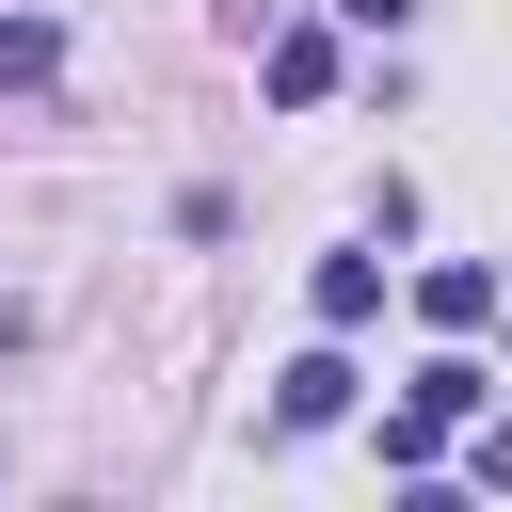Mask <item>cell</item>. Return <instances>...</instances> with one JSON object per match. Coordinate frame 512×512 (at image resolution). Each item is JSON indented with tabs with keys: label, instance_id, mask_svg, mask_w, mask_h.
<instances>
[{
	"label": "cell",
	"instance_id": "8",
	"mask_svg": "<svg viewBox=\"0 0 512 512\" xmlns=\"http://www.w3.org/2000/svg\"><path fill=\"white\" fill-rule=\"evenodd\" d=\"M0 352H32V304H0Z\"/></svg>",
	"mask_w": 512,
	"mask_h": 512
},
{
	"label": "cell",
	"instance_id": "2",
	"mask_svg": "<svg viewBox=\"0 0 512 512\" xmlns=\"http://www.w3.org/2000/svg\"><path fill=\"white\" fill-rule=\"evenodd\" d=\"M256 80H272L288 112H304V96H336V32H272V64H256Z\"/></svg>",
	"mask_w": 512,
	"mask_h": 512
},
{
	"label": "cell",
	"instance_id": "5",
	"mask_svg": "<svg viewBox=\"0 0 512 512\" xmlns=\"http://www.w3.org/2000/svg\"><path fill=\"white\" fill-rule=\"evenodd\" d=\"M448 432H464V416H432V400H400V416H384V464H400V480H432V448H448Z\"/></svg>",
	"mask_w": 512,
	"mask_h": 512
},
{
	"label": "cell",
	"instance_id": "4",
	"mask_svg": "<svg viewBox=\"0 0 512 512\" xmlns=\"http://www.w3.org/2000/svg\"><path fill=\"white\" fill-rule=\"evenodd\" d=\"M416 304H432L448 336H480V320H496V272H464V256H448V272H416Z\"/></svg>",
	"mask_w": 512,
	"mask_h": 512
},
{
	"label": "cell",
	"instance_id": "6",
	"mask_svg": "<svg viewBox=\"0 0 512 512\" xmlns=\"http://www.w3.org/2000/svg\"><path fill=\"white\" fill-rule=\"evenodd\" d=\"M48 64H64V32H48V16H0V96H32Z\"/></svg>",
	"mask_w": 512,
	"mask_h": 512
},
{
	"label": "cell",
	"instance_id": "7",
	"mask_svg": "<svg viewBox=\"0 0 512 512\" xmlns=\"http://www.w3.org/2000/svg\"><path fill=\"white\" fill-rule=\"evenodd\" d=\"M336 16H352V32H400V16H416V0H336Z\"/></svg>",
	"mask_w": 512,
	"mask_h": 512
},
{
	"label": "cell",
	"instance_id": "1",
	"mask_svg": "<svg viewBox=\"0 0 512 512\" xmlns=\"http://www.w3.org/2000/svg\"><path fill=\"white\" fill-rule=\"evenodd\" d=\"M320 416H352V368H336V352L272 368V432H320Z\"/></svg>",
	"mask_w": 512,
	"mask_h": 512
},
{
	"label": "cell",
	"instance_id": "3",
	"mask_svg": "<svg viewBox=\"0 0 512 512\" xmlns=\"http://www.w3.org/2000/svg\"><path fill=\"white\" fill-rule=\"evenodd\" d=\"M304 304H320V320H336V336H352V320H368V304H384V256H320V288H304Z\"/></svg>",
	"mask_w": 512,
	"mask_h": 512
}]
</instances>
